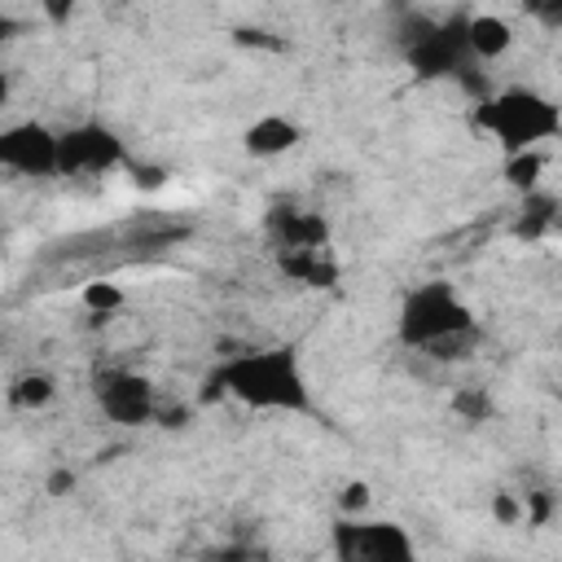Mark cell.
I'll return each mask as SVG.
<instances>
[{"instance_id":"obj_1","label":"cell","mask_w":562,"mask_h":562,"mask_svg":"<svg viewBox=\"0 0 562 562\" xmlns=\"http://www.w3.org/2000/svg\"><path fill=\"white\" fill-rule=\"evenodd\" d=\"M237 400L255 413H312V386L294 347H233L224 342L220 364L202 378L198 400Z\"/></svg>"},{"instance_id":"obj_2","label":"cell","mask_w":562,"mask_h":562,"mask_svg":"<svg viewBox=\"0 0 562 562\" xmlns=\"http://www.w3.org/2000/svg\"><path fill=\"white\" fill-rule=\"evenodd\" d=\"M474 123L501 140V149L514 154H536L540 140H553L562 132V110L536 92V88H501L474 105Z\"/></svg>"},{"instance_id":"obj_3","label":"cell","mask_w":562,"mask_h":562,"mask_svg":"<svg viewBox=\"0 0 562 562\" xmlns=\"http://www.w3.org/2000/svg\"><path fill=\"white\" fill-rule=\"evenodd\" d=\"M479 329L470 303L457 294L452 281H422L404 294L400 316H395V338L422 356H430L439 342Z\"/></svg>"},{"instance_id":"obj_4","label":"cell","mask_w":562,"mask_h":562,"mask_svg":"<svg viewBox=\"0 0 562 562\" xmlns=\"http://www.w3.org/2000/svg\"><path fill=\"white\" fill-rule=\"evenodd\" d=\"M400 48L422 79H443V75L457 79L474 61L470 57V13H452L443 22L408 13L400 26Z\"/></svg>"},{"instance_id":"obj_5","label":"cell","mask_w":562,"mask_h":562,"mask_svg":"<svg viewBox=\"0 0 562 562\" xmlns=\"http://www.w3.org/2000/svg\"><path fill=\"white\" fill-rule=\"evenodd\" d=\"M334 562H417L408 527L391 518H338L329 531Z\"/></svg>"},{"instance_id":"obj_6","label":"cell","mask_w":562,"mask_h":562,"mask_svg":"<svg viewBox=\"0 0 562 562\" xmlns=\"http://www.w3.org/2000/svg\"><path fill=\"white\" fill-rule=\"evenodd\" d=\"M92 395H97V408L105 413V422H114V426H145V422L158 417L154 382L145 373H136V369H105V373H97Z\"/></svg>"},{"instance_id":"obj_7","label":"cell","mask_w":562,"mask_h":562,"mask_svg":"<svg viewBox=\"0 0 562 562\" xmlns=\"http://www.w3.org/2000/svg\"><path fill=\"white\" fill-rule=\"evenodd\" d=\"M0 167L18 176H61V132L26 119L0 132Z\"/></svg>"},{"instance_id":"obj_8","label":"cell","mask_w":562,"mask_h":562,"mask_svg":"<svg viewBox=\"0 0 562 562\" xmlns=\"http://www.w3.org/2000/svg\"><path fill=\"white\" fill-rule=\"evenodd\" d=\"M123 158V140L105 123H75L61 132V176H101Z\"/></svg>"},{"instance_id":"obj_9","label":"cell","mask_w":562,"mask_h":562,"mask_svg":"<svg viewBox=\"0 0 562 562\" xmlns=\"http://www.w3.org/2000/svg\"><path fill=\"white\" fill-rule=\"evenodd\" d=\"M268 233L281 250H325L329 241V224L316 211H299V206H272Z\"/></svg>"},{"instance_id":"obj_10","label":"cell","mask_w":562,"mask_h":562,"mask_svg":"<svg viewBox=\"0 0 562 562\" xmlns=\"http://www.w3.org/2000/svg\"><path fill=\"white\" fill-rule=\"evenodd\" d=\"M299 140H303V132H299V123L285 119V114H263V119H255V123L246 127V136H241L246 154H255V158L290 154Z\"/></svg>"},{"instance_id":"obj_11","label":"cell","mask_w":562,"mask_h":562,"mask_svg":"<svg viewBox=\"0 0 562 562\" xmlns=\"http://www.w3.org/2000/svg\"><path fill=\"white\" fill-rule=\"evenodd\" d=\"M514 48V26L501 13H470V57L496 61Z\"/></svg>"},{"instance_id":"obj_12","label":"cell","mask_w":562,"mask_h":562,"mask_svg":"<svg viewBox=\"0 0 562 562\" xmlns=\"http://www.w3.org/2000/svg\"><path fill=\"white\" fill-rule=\"evenodd\" d=\"M558 215H562V206H558V198H549V193H540V189H531L527 198H522V211H518V220H514V237H540V233H549V228H558Z\"/></svg>"},{"instance_id":"obj_13","label":"cell","mask_w":562,"mask_h":562,"mask_svg":"<svg viewBox=\"0 0 562 562\" xmlns=\"http://www.w3.org/2000/svg\"><path fill=\"white\" fill-rule=\"evenodd\" d=\"M281 268L307 285H334L338 268L325 259V250H281Z\"/></svg>"},{"instance_id":"obj_14","label":"cell","mask_w":562,"mask_h":562,"mask_svg":"<svg viewBox=\"0 0 562 562\" xmlns=\"http://www.w3.org/2000/svg\"><path fill=\"white\" fill-rule=\"evenodd\" d=\"M9 400L18 408H44L53 400V378L48 373H22L13 386H9Z\"/></svg>"},{"instance_id":"obj_15","label":"cell","mask_w":562,"mask_h":562,"mask_svg":"<svg viewBox=\"0 0 562 562\" xmlns=\"http://www.w3.org/2000/svg\"><path fill=\"white\" fill-rule=\"evenodd\" d=\"M452 408H457L465 422H487V417L496 413V404H492V395H487L483 386H457Z\"/></svg>"},{"instance_id":"obj_16","label":"cell","mask_w":562,"mask_h":562,"mask_svg":"<svg viewBox=\"0 0 562 562\" xmlns=\"http://www.w3.org/2000/svg\"><path fill=\"white\" fill-rule=\"evenodd\" d=\"M536 176H540V154H514V158L505 162V180H509L514 189H522V193L536 189Z\"/></svg>"},{"instance_id":"obj_17","label":"cell","mask_w":562,"mask_h":562,"mask_svg":"<svg viewBox=\"0 0 562 562\" xmlns=\"http://www.w3.org/2000/svg\"><path fill=\"white\" fill-rule=\"evenodd\" d=\"M202 562H268V553L259 544H246V540H233V544H220V549H206Z\"/></svg>"},{"instance_id":"obj_18","label":"cell","mask_w":562,"mask_h":562,"mask_svg":"<svg viewBox=\"0 0 562 562\" xmlns=\"http://www.w3.org/2000/svg\"><path fill=\"white\" fill-rule=\"evenodd\" d=\"M83 303H88L92 312H114V307H123V290L110 285V281H92V285L83 290Z\"/></svg>"},{"instance_id":"obj_19","label":"cell","mask_w":562,"mask_h":562,"mask_svg":"<svg viewBox=\"0 0 562 562\" xmlns=\"http://www.w3.org/2000/svg\"><path fill=\"white\" fill-rule=\"evenodd\" d=\"M338 505H342L347 518H360V509L369 505V487H364V483H347L342 496H338Z\"/></svg>"},{"instance_id":"obj_20","label":"cell","mask_w":562,"mask_h":562,"mask_svg":"<svg viewBox=\"0 0 562 562\" xmlns=\"http://www.w3.org/2000/svg\"><path fill=\"white\" fill-rule=\"evenodd\" d=\"M527 13H531L540 26H549V31L562 26V0H536V4H527Z\"/></svg>"},{"instance_id":"obj_21","label":"cell","mask_w":562,"mask_h":562,"mask_svg":"<svg viewBox=\"0 0 562 562\" xmlns=\"http://www.w3.org/2000/svg\"><path fill=\"white\" fill-rule=\"evenodd\" d=\"M549 509H553V501H549L544 492H527V505H522V518H527V522H544Z\"/></svg>"},{"instance_id":"obj_22","label":"cell","mask_w":562,"mask_h":562,"mask_svg":"<svg viewBox=\"0 0 562 562\" xmlns=\"http://www.w3.org/2000/svg\"><path fill=\"white\" fill-rule=\"evenodd\" d=\"M492 514H496L501 522H518V518H522V509H518V501H514L509 492H496V496H492Z\"/></svg>"},{"instance_id":"obj_23","label":"cell","mask_w":562,"mask_h":562,"mask_svg":"<svg viewBox=\"0 0 562 562\" xmlns=\"http://www.w3.org/2000/svg\"><path fill=\"white\" fill-rule=\"evenodd\" d=\"M66 487H75V474H70V470H57V474L48 479V492H53V496H61Z\"/></svg>"},{"instance_id":"obj_24","label":"cell","mask_w":562,"mask_h":562,"mask_svg":"<svg viewBox=\"0 0 562 562\" xmlns=\"http://www.w3.org/2000/svg\"><path fill=\"white\" fill-rule=\"evenodd\" d=\"M479 562H487V558H479Z\"/></svg>"}]
</instances>
